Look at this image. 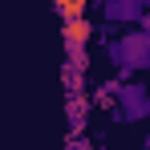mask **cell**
Returning <instances> with one entry per match:
<instances>
[{
  "mask_svg": "<svg viewBox=\"0 0 150 150\" xmlns=\"http://www.w3.org/2000/svg\"><path fill=\"white\" fill-rule=\"evenodd\" d=\"M138 25H142V33H150V12L142 16V21H138Z\"/></svg>",
  "mask_w": 150,
  "mask_h": 150,
  "instance_id": "cell-8",
  "label": "cell"
},
{
  "mask_svg": "<svg viewBox=\"0 0 150 150\" xmlns=\"http://www.w3.org/2000/svg\"><path fill=\"white\" fill-rule=\"evenodd\" d=\"M105 25H138L150 12V0H105Z\"/></svg>",
  "mask_w": 150,
  "mask_h": 150,
  "instance_id": "cell-4",
  "label": "cell"
},
{
  "mask_svg": "<svg viewBox=\"0 0 150 150\" xmlns=\"http://www.w3.org/2000/svg\"><path fill=\"white\" fill-rule=\"evenodd\" d=\"M53 8H57V16H61V21H77V16H85L89 0H53Z\"/></svg>",
  "mask_w": 150,
  "mask_h": 150,
  "instance_id": "cell-6",
  "label": "cell"
},
{
  "mask_svg": "<svg viewBox=\"0 0 150 150\" xmlns=\"http://www.w3.org/2000/svg\"><path fill=\"white\" fill-rule=\"evenodd\" d=\"M61 41H65V53H69V65L85 69V45L93 41V25L85 16L77 21H61Z\"/></svg>",
  "mask_w": 150,
  "mask_h": 150,
  "instance_id": "cell-3",
  "label": "cell"
},
{
  "mask_svg": "<svg viewBox=\"0 0 150 150\" xmlns=\"http://www.w3.org/2000/svg\"><path fill=\"white\" fill-rule=\"evenodd\" d=\"M65 114H69V130L73 134H81L85 130V118H89V98H69V105H65Z\"/></svg>",
  "mask_w": 150,
  "mask_h": 150,
  "instance_id": "cell-5",
  "label": "cell"
},
{
  "mask_svg": "<svg viewBox=\"0 0 150 150\" xmlns=\"http://www.w3.org/2000/svg\"><path fill=\"white\" fill-rule=\"evenodd\" d=\"M89 4H98V8H105V0H89Z\"/></svg>",
  "mask_w": 150,
  "mask_h": 150,
  "instance_id": "cell-10",
  "label": "cell"
},
{
  "mask_svg": "<svg viewBox=\"0 0 150 150\" xmlns=\"http://www.w3.org/2000/svg\"><path fill=\"white\" fill-rule=\"evenodd\" d=\"M110 61H114V69H122V73L150 69V33L126 28L118 41H110Z\"/></svg>",
  "mask_w": 150,
  "mask_h": 150,
  "instance_id": "cell-1",
  "label": "cell"
},
{
  "mask_svg": "<svg viewBox=\"0 0 150 150\" xmlns=\"http://www.w3.org/2000/svg\"><path fill=\"white\" fill-rule=\"evenodd\" d=\"M69 150H85V138H81V134H73V138H69Z\"/></svg>",
  "mask_w": 150,
  "mask_h": 150,
  "instance_id": "cell-7",
  "label": "cell"
},
{
  "mask_svg": "<svg viewBox=\"0 0 150 150\" xmlns=\"http://www.w3.org/2000/svg\"><path fill=\"white\" fill-rule=\"evenodd\" d=\"M114 118L126 122V126L150 118V89L142 85V81H126V85L114 89Z\"/></svg>",
  "mask_w": 150,
  "mask_h": 150,
  "instance_id": "cell-2",
  "label": "cell"
},
{
  "mask_svg": "<svg viewBox=\"0 0 150 150\" xmlns=\"http://www.w3.org/2000/svg\"><path fill=\"white\" fill-rule=\"evenodd\" d=\"M142 150H150V130H146V138H142Z\"/></svg>",
  "mask_w": 150,
  "mask_h": 150,
  "instance_id": "cell-9",
  "label": "cell"
}]
</instances>
